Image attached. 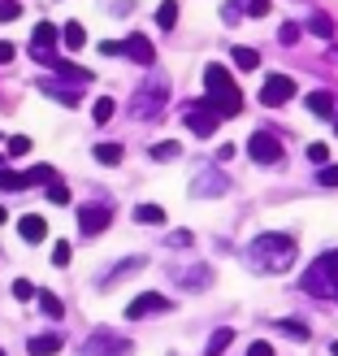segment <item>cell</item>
Wrapping results in <instances>:
<instances>
[{"mask_svg": "<svg viewBox=\"0 0 338 356\" xmlns=\"http://www.w3.org/2000/svg\"><path fill=\"white\" fill-rule=\"evenodd\" d=\"M269 13V0H252V5H247V17H264Z\"/></svg>", "mask_w": 338, "mask_h": 356, "instance_id": "36", "label": "cell"}, {"mask_svg": "<svg viewBox=\"0 0 338 356\" xmlns=\"http://www.w3.org/2000/svg\"><path fill=\"white\" fill-rule=\"evenodd\" d=\"M52 178H57V170H52V165H31L26 170V187L31 183H52Z\"/></svg>", "mask_w": 338, "mask_h": 356, "instance_id": "27", "label": "cell"}, {"mask_svg": "<svg viewBox=\"0 0 338 356\" xmlns=\"http://www.w3.org/2000/svg\"><path fill=\"white\" fill-rule=\"evenodd\" d=\"M100 52H104V57H117L121 44H117V40H104V44H100Z\"/></svg>", "mask_w": 338, "mask_h": 356, "instance_id": "39", "label": "cell"}, {"mask_svg": "<svg viewBox=\"0 0 338 356\" xmlns=\"http://www.w3.org/2000/svg\"><path fill=\"white\" fill-rule=\"evenodd\" d=\"M165 96H169V87H165V83H148L144 92L135 96V113L152 122L156 113H161V104H165Z\"/></svg>", "mask_w": 338, "mask_h": 356, "instance_id": "7", "label": "cell"}, {"mask_svg": "<svg viewBox=\"0 0 338 356\" xmlns=\"http://www.w3.org/2000/svg\"><path fill=\"white\" fill-rule=\"evenodd\" d=\"M308 31H312V35H321V40H330V35H334V17L312 13V17H308Z\"/></svg>", "mask_w": 338, "mask_h": 356, "instance_id": "22", "label": "cell"}, {"mask_svg": "<svg viewBox=\"0 0 338 356\" xmlns=\"http://www.w3.org/2000/svg\"><path fill=\"white\" fill-rule=\"evenodd\" d=\"M26 187V174H17V170H5L0 165V191H22Z\"/></svg>", "mask_w": 338, "mask_h": 356, "instance_id": "21", "label": "cell"}, {"mask_svg": "<svg viewBox=\"0 0 338 356\" xmlns=\"http://www.w3.org/2000/svg\"><path fill=\"white\" fill-rule=\"evenodd\" d=\"M169 309V300L161 291H144V296H135L130 305H126V317L130 322H139V317H152V313H165Z\"/></svg>", "mask_w": 338, "mask_h": 356, "instance_id": "8", "label": "cell"}, {"mask_svg": "<svg viewBox=\"0 0 338 356\" xmlns=\"http://www.w3.org/2000/svg\"><path fill=\"white\" fill-rule=\"evenodd\" d=\"M156 22H161L165 31L178 22V0H161V9H156Z\"/></svg>", "mask_w": 338, "mask_h": 356, "instance_id": "24", "label": "cell"}, {"mask_svg": "<svg viewBox=\"0 0 338 356\" xmlns=\"http://www.w3.org/2000/svg\"><path fill=\"white\" fill-rule=\"evenodd\" d=\"M57 35L61 31L52 26V22H40V26H35V40H31V57L52 65V61H57V48H52V44H57Z\"/></svg>", "mask_w": 338, "mask_h": 356, "instance_id": "6", "label": "cell"}, {"mask_svg": "<svg viewBox=\"0 0 338 356\" xmlns=\"http://www.w3.org/2000/svg\"><path fill=\"white\" fill-rule=\"evenodd\" d=\"M17 13H22V5H17V0H0V22H13Z\"/></svg>", "mask_w": 338, "mask_h": 356, "instance_id": "34", "label": "cell"}, {"mask_svg": "<svg viewBox=\"0 0 338 356\" xmlns=\"http://www.w3.org/2000/svg\"><path fill=\"white\" fill-rule=\"evenodd\" d=\"M295 96V79L291 74H269L260 87V104H269V109H278V104H287Z\"/></svg>", "mask_w": 338, "mask_h": 356, "instance_id": "5", "label": "cell"}, {"mask_svg": "<svg viewBox=\"0 0 338 356\" xmlns=\"http://www.w3.org/2000/svg\"><path fill=\"white\" fill-rule=\"evenodd\" d=\"M135 343L121 339L117 330H92V339L83 343V356H130Z\"/></svg>", "mask_w": 338, "mask_h": 356, "instance_id": "3", "label": "cell"}, {"mask_svg": "<svg viewBox=\"0 0 338 356\" xmlns=\"http://www.w3.org/2000/svg\"><path fill=\"white\" fill-rule=\"evenodd\" d=\"M316 178H321V187H338V165H326Z\"/></svg>", "mask_w": 338, "mask_h": 356, "instance_id": "35", "label": "cell"}, {"mask_svg": "<svg viewBox=\"0 0 338 356\" xmlns=\"http://www.w3.org/2000/svg\"><path fill=\"white\" fill-rule=\"evenodd\" d=\"M278 330L295 334V339H308V326H304V322H291V317H282V322H278Z\"/></svg>", "mask_w": 338, "mask_h": 356, "instance_id": "31", "label": "cell"}, {"mask_svg": "<svg viewBox=\"0 0 338 356\" xmlns=\"http://www.w3.org/2000/svg\"><path fill=\"white\" fill-rule=\"evenodd\" d=\"M113 109H117V104H113L109 96H100V100L92 104V118H96V122H100V127H104V122H109V118H113Z\"/></svg>", "mask_w": 338, "mask_h": 356, "instance_id": "26", "label": "cell"}, {"mask_svg": "<svg viewBox=\"0 0 338 356\" xmlns=\"http://www.w3.org/2000/svg\"><path fill=\"white\" fill-rule=\"evenodd\" d=\"M178 156H183V144H174V139L152 144V161H178Z\"/></svg>", "mask_w": 338, "mask_h": 356, "instance_id": "17", "label": "cell"}, {"mask_svg": "<svg viewBox=\"0 0 338 356\" xmlns=\"http://www.w3.org/2000/svg\"><path fill=\"white\" fill-rule=\"evenodd\" d=\"M308 109H312L316 118H334V96H330V92H312V96H308Z\"/></svg>", "mask_w": 338, "mask_h": 356, "instance_id": "15", "label": "cell"}, {"mask_svg": "<svg viewBox=\"0 0 338 356\" xmlns=\"http://www.w3.org/2000/svg\"><path fill=\"white\" fill-rule=\"evenodd\" d=\"M26 152H31V139L26 135H13L9 144H5V156H26Z\"/></svg>", "mask_w": 338, "mask_h": 356, "instance_id": "29", "label": "cell"}, {"mask_svg": "<svg viewBox=\"0 0 338 356\" xmlns=\"http://www.w3.org/2000/svg\"><path fill=\"white\" fill-rule=\"evenodd\" d=\"M230 343H235V330L230 326H221V330H212V339H208V348H204V356H221Z\"/></svg>", "mask_w": 338, "mask_h": 356, "instance_id": "14", "label": "cell"}, {"mask_svg": "<svg viewBox=\"0 0 338 356\" xmlns=\"http://www.w3.org/2000/svg\"><path fill=\"white\" fill-rule=\"evenodd\" d=\"M217 122H221V118L212 113L208 104H191V109H187V127H191L195 135H200V139H208L212 131H217Z\"/></svg>", "mask_w": 338, "mask_h": 356, "instance_id": "10", "label": "cell"}, {"mask_svg": "<svg viewBox=\"0 0 338 356\" xmlns=\"http://www.w3.org/2000/svg\"><path fill=\"white\" fill-rule=\"evenodd\" d=\"M109 204H87V209H78V230L83 235H100L104 226H109Z\"/></svg>", "mask_w": 338, "mask_h": 356, "instance_id": "9", "label": "cell"}, {"mask_svg": "<svg viewBox=\"0 0 338 356\" xmlns=\"http://www.w3.org/2000/svg\"><path fill=\"white\" fill-rule=\"evenodd\" d=\"M0 356H5V352H0Z\"/></svg>", "mask_w": 338, "mask_h": 356, "instance_id": "45", "label": "cell"}, {"mask_svg": "<svg viewBox=\"0 0 338 356\" xmlns=\"http://www.w3.org/2000/svg\"><path fill=\"white\" fill-rule=\"evenodd\" d=\"M52 70H57V74H65V79H74V83H92V74H87V70L83 65H69V61H52Z\"/></svg>", "mask_w": 338, "mask_h": 356, "instance_id": "19", "label": "cell"}, {"mask_svg": "<svg viewBox=\"0 0 338 356\" xmlns=\"http://www.w3.org/2000/svg\"><path fill=\"white\" fill-rule=\"evenodd\" d=\"M35 300H40V309L52 317V322H57V317H65V305H61V300L57 296H52V291H40V296H35Z\"/></svg>", "mask_w": 338, "mask_h": 356, "instance_id": "20", "label": "cell"}, {"mask_svg": "<svg viewBox=\"0 0 338 356\" xmlns=\"http://www.w3.org/2000/svg\"><path fill=\"white\" fill-rule=\"evenodd\" d=\"M61 40H65V48H83V44H87V31H83L78 22H65V31H61Z\"/></svg>", "mask_w": 338, "mask_h": 356, "instance_id": "23", "label": "cell"}, {"mask_svg": "<svg viewBox=\"0 0 338 356\" xmlns=\"http://www.w3.org/2000/svg\"><path fill=\"white\" fill-rule=\"evenodd\" d=\"M17 230H22L26 243H44V239H48V222L40 218V213H26V218L17 222Z\"/></svg>", "mask_w": 338, "mask_h": 356, "instance_id": "13", "label": "cell"}, {"mask_svg": "<svg viewBox=\"0 0 338 356\" xmlns=\"http://www.w3.org/2000/svg\"><path fill=\"white\" fill-rule=\"evenodd\" d=\"M0 165H5V156H0Z\"/></svg>", "mask_w": 338, "mask_h": 356, "instance_id": "43", "label": "cell"}, {"mask_svg": "<svg viewBox=\"0 0 338 356\" xmlns=\"http://www.w3.org/2000/svg\"><path fill=\"white\" fill-rule=\"evenodd\" d=\"M247 152H252V161H260V165H278L282 161V144L269 131H256L252 139H247Z\"/></svg>", "mask_w": 338, "mask_h": 356, "instance_id": "4", "label": "cell"}, {"mask_svg": "<svg viewBox=\"0 0 338 356\" xmlns=\"http://www.w3.org/2000/svg\"><path fill=\"white\" fill-rule=\"evenodd\" d=\"M235 65L239 70H256L260 65V52L256 48H235Z\"/></svg>", "mask_w": 338, "mask_h": 356, "instance_id": "25", "label": "cell"}, {"mask_svg": "<svg viewBox=\"0 0 338 356\" xmlns=\"http://www.w3.org/2000/svg\"><path fill=\"white\" fill-rule=\"evenodd\" d=\"M121 52H126L130 61H139V65H152L156 61V48L148 44V35H130V40L121 44Z\"/></svg>", "mask_w": 338, "mask_h": 356, "instance_id": "11", "label": "cell"}, {"mask_svg": "<svg viewBox=\"0 0 338 356\" xmlns=\"http://www.w3.org/2000/svg\"><path fill=\"white\" fill-rule=\"evenodd\" d=\"M48 200L52 204H69V187L61 183V178H52V183H48Z\"/></svg>", "mask_w": 338, "mask_h": 356, "instance_id": "28", "label": "cell"}, {"mask_svg": "<svg viewBox=\"0 0 338 356\" xmlns=\"http://www.w3.org/2000/svg\"><path fill=\"white\" fill-rule=\"evenodd\" d=\"M304 291L308 296H321V300H338V252H326L304 274Z\"/></svg>", "mask_w": 338, "mask_h": 356, "instance_id": "2", "label": "cell"}, {"mask_svg": "<svg viewBox=\"0 0 338 356\" xmlns=\"http://www.w3.org/2000/svg\"><path fill=\"white\" fill-rule=\"evenodd\" d=\"M5 61H13V44H9V40H0V65H5Z\"/></svg>", "mask_w": 338, "mask_h": 356, "instance_id": "40", "label": "cell"}, {"mask_svg": "<svg viewBox=\"0 0 338 356\" xmlns=\"http://www.w3.org/2000/svg\"><path fill=\"white\" fill-rule=\"evenodd\" d=\"M121 152H126L121 144H96V161L100 165H121Z\"/></svg>", "mask_w": 338, "mask_h": 356, "instance_id": "18", "label": "cell"}, {"mask_svg": "<svg viewBox=\"0 0 338 356\" xmlns=\"http://www.w3.org/2000/svg\"><path fill=\"white\" fill-rule=\"evenodd\" d=\"M52 261H57V265H69V261H74V248H69V243L61 239L57 248H52Z\"/></svg>", "mask_w": 338, "mask_h": 356, "instance_id": "32", "label": "cell"}, {"mask_svg": "<svg viewBox=\"0 0 338 356\" xmlns=\"http://www.w3.org/2000/svg\"><path fill=\"white\" fill-rule=\"evenodd\" d=\"M334 131H338V122H334Z\"/></svg>", "mask_w": 338, "mask_h": 356, "instance_id": "44", "label": "cell"}, {"mask_svg": "<svg viewBox=\"0 0 338 356\" xmlns=\"http://www.w3.org/2000/svg\"><path fill=\"white\" fill-rule=\"evenodd\" d=\"M295 40H299V26H295V22L282 26V44H295Z\"/></svg>", "mask_w": 338, "mask_h": 356, "instance_id": "38", "label": "cell"}, {"mask_svg": "<svg viewBox=\"0 0 338 356\" xmlns=\"http://www.w3.org/2000/svg\"><path fill=\"white\" fill-rule=\"evenodd\" d=\"M135 222H144V226H161V222H165V209H161V204H139V209H135Z\"/></svg>", "mask_w": 338, "mask_h": 356, "instance_id": "16", "label": "cell"}, {"mask_svg": "<svg viewBox=\"0 0 338 356\" xmlns=\"http://www.w3.org/2000/svg\"><path fill=\"white\" fill-rule=\"evenodd\" d=\"M5 218H9V213H5V209H0V222H5Z\"/></svg>", "mask_w": 338, "mask_h": 356, "instance_id": "42", "label": "cell"}, {"mask_svg": "<svg viewBox=\"0 0 338 356\" xmlns=\"http://www.w3.org/2000/svg\"><path fill=\"white\" fill-rule=\"evenodd\" d=\"M308 161H312V165H326V161H330V148H326V144H308Z\"/></svg>", "mask_w": 338, "mask_h": 356, "instance_id": "33", "label": "cell"}, {"mask_svg": "<svg viewBox=\"0 0 338 356\" xmlns=\"http://www.w3.org/2000/svg\"><path fill=\"white\" fill-rule=\"evenodd\" d=\"M61 348H65V339H61V334H52V330L48 334H31V339H26L31 356H57Z\"/></svg>", "mask_w": 338, "mask_h": 356, "instance_id": "12", "label": "cell"}, {"mask_svg": "<svg viewBox=\"0 0 338 356\" xmlns=\"http://www.w3.org/2000/svg\"><path fill=\"white\" fill-rule=\"evenodd\" d=\"M13 296H17V300H35V296H40V287H35L31 278H17V282H13Z\"/></svg>", "mask_w": 338, "mask_h": 356, "instance_id": "30", "label": "cell"}, {"mask_svg": "<svg viewBox=\"0 0 338 356\" xmlns=\"http://www.w3.org/2000/svg\"><path fill=\"white\" fill-rule=\"evenodd\" d=\"M247 356H273V348L260 339V343H252V348H247Z\"/></svg>", "mask_w": 338, "mask_h": 356, "instance_id": "37", "label": "cell"}, {"mask_svg": "<svg viewBox=\"0 0 338 356\" xmlns=\"http://www.w3.org/2000/svg\"><path fill=\"white\" fill-rule=\"evenodd\" d=\"M252 265L260 274H282L295 265V239L291 235H260L252 243Z\"/></svg>", "mask_w": 338, "mask_h": 356, "instance_id": "1", "label": "cell"}, {"mask_svg": "<svg viewBox=\"0 0 338 356\" xmlns=\"http://www.w3.org/2000/svg\"><path fill=\"white\" fill-rule=\"evenodd\" d=\"M330 352H334V356H338V343H330Z\"/></svg>", "mask_w": 338, "mask_h": 356, "instance_id": "41", "label": "cell"}]
</instances>
